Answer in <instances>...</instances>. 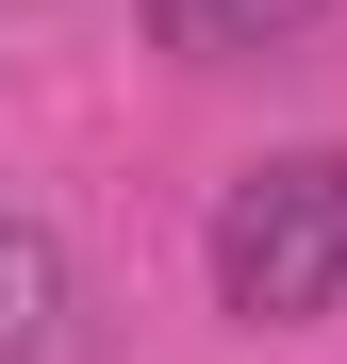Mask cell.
Here are the masks:
<instances>
[{
  "label": "cell",
  "mask_w": 347,
  "mask_h": 364,
  "mask_svg": "<svg viewBox=\"0 0 347 364\" xmlns=\"http://www.w3.org/2000/svg\"><path fill=\"white\" fill-rule=\"evenodd\" d=\"M331 0H149V50L165 67H248V50H298Z\"/></svg>",
  "instance_id": "obj_3"
},
{
  "label": "cell",
  "mask_w": 347,
  "mask_h": 364,
  "mask_svg": "<svg viewBox=\"0 0 347 364\" xmlns=\"http://www.w3.org/2000/svg\"><path fill=\"white\" fill-rule=\"evenodd\" d=\"M0 364H83V282L33 215H0Z\"/></svg>",
  "instance_id": "obj_2"
},
{
  "label": "cell",
  "mask_w": 347,
  "mask_h": 364,
  "mask_svg": "<svg viewBox=\"0 0 347 364\" xmlns=\"http://www.w3.org/2000/svg\"><path fill=\"white\" fill-rule=\"evenodd\" d=\"M199 265H215V315H248V331L347 315V149H265V166H231Z\"/></svg>",
  "instance_id": "obj_1"
}]
</instances>
